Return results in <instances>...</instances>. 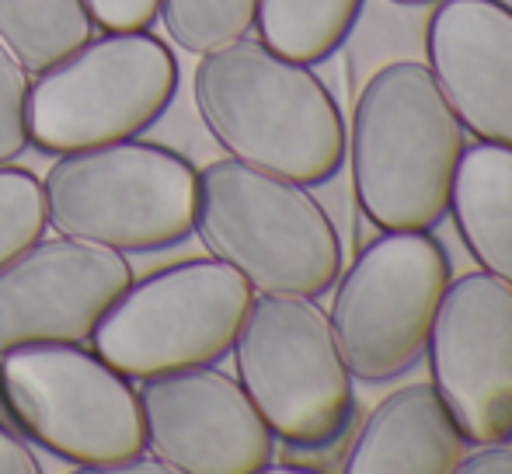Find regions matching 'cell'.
Segmentation results:
<instances>
[{
    "label": "cell",
    "instance_id": "obj_1",
    "mask_svg": "<svg viewBox=\"0 0 512 474\" xmlns=\"http://www.w3.org/2000/svg\"><path fill=\"white\" fill-rule=\"evenodd\" d=\"M192 95L209 136L234 161L300 185H324L342 171L349 129L307 63L244 35L199 56Z\"/></svg>",
    "mask_w": 512,
    "mask_h": 474
},
{
    "label": "cell",
    "instance_id": "obj_2",
    "mask_svg": "<svg viewBox=\"0 0 512 474\" xmlns=\"http://www.w3.org/2000/svg\"><path fill=\"white\" fill-rule=\"evenodd\" d=\"M230 353L241 387L283 443V468L342 471L359 429L356 377L317 297L258 293Z\"/></svg>",
    "mask_w": 512,
    "mask_h": 474
},
{
    "label": "cell",
    "instance_id": "obj_3",
    "mask_svg": "<svg viewBox=\"0 0 512 474\" xmlns=\"http://www.w3.org/2000/svg\"><path fill=\"white\" fill-rule=\"evenodd\" d=\"M464 126L432 70L394 60L366 81L352 112V185L377 231H432L450 213Z\"/></svg>",
    "mask_w": 512,
    "mask_h": 474
},
{
    "label": "cell",
    "instance_id": "obj_4",
    "mask_svg": "<svg viewBox=\"0 0 512 474\" xmlns=\"http://www.w3.org/2000/svg\"><path fill=\"white\" fill-rule=\"evenodd\" d=\"M196 234L209 255L269 297H321L345 262L335 220L310 185L234 157L199 171Z\"/></svg>",
    "mask_w": 512,
    "mask_h": 474
},
{
    "label": "cell",
    "instance_id": "obj_5",
    "mask_svg": "<svg viewBox=\"0 0 512 474\" xmlns=\"http://www.w3.org/2000/svg\"><path fill=\"white\" fill-rule=\"evenodd\" d=\"M42 196L56 234L143 255L196 234L199 171L178 150L133 136L60 154Z\"/></svg>",
    "mask_w": 512,
    "mask_h": 474
},
{
    "label": "cell",
    "instance_id": "obj_6",
    "mask_svg": "<svg viewBox=\"0 0 512 474\" xmlns=\"http://www.w3.org/2000/svg\"><path fill=\"white\" fill-rule=\"evenodd\" d=\"M0 401L60 461L119 471L147 454L140 391L84 342H28L0 353Z\"/></svg>",
    "mask_w": 512,
    "mask_h": 474
},
{
    "label": "cell",
    "instance_id": "obj_7",
    "mask_svg": "<svg viewBox=\"0 0 512 474\" xmlns=\"http://www.w3.org/2000/svg\"><path fill=\"white\" fill-rule=\"evenodd\" d=\"M178 91V60L150 28L105 32L42 70L28 88V143L74 154L143 136Z\"/></svg>",
    "mask_w": 512,
    "mask_h": 474
},
{
    "label": "cell",
    "instance_id": "obj_8",
    "mask_svg": "<svg viewBox=\"0 0 512 474\" xmlns=\"http://www.w3.org/2000/svg\"><path fill=\"white\" fill-rule=\"evenodd\" d=\"M255 290L220 258L133 279L91 332V349L129 380L220 363L234 349Z\"/></svg>",
    "mask_w": 512,
    "mask_h": 474
},
{
    "label": "cell",
    "instance_id": "obj_9",
    "mask_svg": "<svg viewBox=\"0 0 512 474\" xmlns=\"http://www.w3.org/2000/svg\"><path fill=\"white\" fill-rule=\"evenodd\" d=\"M450 286V255L429 231H380L335 279L331 328L349 373L384 384L425 356Z\"/></svg>",
    "mask_w": 512,
    "mask_h": 474
},
{
    "label": "cell",
    "instance_id": "obj_10",
    "mask_svg": "<svg viewBox=\"0 0 512 474\" xmlns=\"http://www.w3.org/2000/svg\"><path fill=\"white\" fill-rule=\"evenodd\" d=\"M432 387L467 443L512 440V286L492 272L450 279L429 332Z\"/></svg>",
    "mask_w": 512,
    "mask_h": 474
},
{
    "label": "cell",
    "instance_id": "obj_11",
    "mask_svg": "<svg viewBox=\"0 0 512 474\" xmlns=\"http://www.w3.org/2000/svg\"><path fill=\"white\" fill-rule=\"evenodd\" d=\"M147 454L178 474H258L276 436L241 380L209 366L147 377L140 387Z\"/></svg>",
    "mask_w": 512,
    "mask_h": 474
},
{
    "label": "cell",
    "instance_id": "obj_12",
    "mask_svg": "<svg viewBox=\"0 0 512 474\" xmlns=\"http://www.w3.org/2000/svg\"><path fill=\"white\" fill-rule=\"evenodd\" d=\"M133 283L122 251L77 237L35 241L0 265V353L28 342H88Z\"/></svg>",
    "mask_w": 512,
    "mask_h": 474
},
{
    "label": "cell",
    "instance_id": "obj_13",
    "mask_svg": "<svg viewBox=\"0 0 512 474\" xmlns=\"http://www.w3.org/2000/svg\"><path fill=\"white\" fill-rule=\"evenodd\" d=\"M425 53L464 133L512 147V4L436 0Z\"/></svg>",
    "mask_w": 512,
    "mask_h": 474
},
{
    "label": "cell",
    "instance_id": "obj_14",
    "mask_svg": "<svg viewBox=\"0 0 512 474\" xmlns=\"http://www.w3.org/2000/svg\"><path fill=\"white\" fill-rule=\"evenodd\" d=\"M467 440L429 384H405L387 394L356 429L345 474H457Z\"/></svg>",
    "mask_w": 512,
    "mask_h": 474
},
{
    "label": "cell",
    "instance_id": "obj_15",
    "mask_svg": "<svg viewBox=\"0 0 512 474\" xmlns=\"http://www.w3.org/2000/svg\"><path fill=\"white\" fill-rule=\"evenodd\" d=\"M450 213L474 262L512 286V147H464Z\"/></svg>",
    "mask_w": 512,
    "mask_h": 474
},
{
    "label": "cell",
    "instance_id": "obj_16",
    "mask_svg": "<svg viewBox=\"0 0 512 474\" xmlns=\"http://www.w3.org/2000/svg\"><path fill=\"white\" fill-rule=\"evenodd\" d=\"M363 0H258V42L297 63L328 60L352 35Z\"/></svg>",
    "mask_w": 512,
    "mask_h": 474
},
{
    "label": "cell",
    "instance_id": "obj_17",
    "mask_svg": "<svg viewBox=\"0 0 512 474\" xmlns=\"http://www.w3.org/2000/svg\"><path fill=\"white\" fill-rule=\"evenodd\" d=\"M0 39L25 70L42 74L95 39V21L84 0H0Z\"/></svg>",
    "mask_w": 512,
    "mask_h": 474
},
{
    "label": "cell",
    "instance_id": "obj_18",
    "mask_svg": "<svg viewBox=\"0 0 512 474\" xmlns=\"http://www.w3.org/2000/svg\"><path fill=\"white\" fill-rule=\"evenodd\" d=\"M258 0H161V14L171 42L185 53L203 56L244 39L255 28Z\"/></svg>",
    "mask_w": 512,
    "mask_h": 474
},
{
    "label": "cell",
    "instance_id": "obj_19",
    "mask_svg": "<svg viewBox=\"0 0 512 474\" xmlns=\"http://www.w3.org/2000/svg\"><path fill=\"white\" fill-rule=\"evenodd\" d=\"M46 227L42 178H35L28 168L0 164V265L32 248L46 234Z\"/></svg>",
    "mask_w": 512,
    "mask_h": 474
},
{
    "label": "cell",
    "instance_id": "obj_20",
    "mask_svg": "<svg viewBox=\"0 0 512 474\" xmlns=\"http://www.w3.org/2000/svg\"><path fill=\"white\" fill-rule=\"evenodd\" d=\"M28 70L0 39V164L25 154L28 143Z\"/></svg>",
    "mask_w": 512,
    "mask_h": 474
},
{
    "label": "cell",
    "instance_id": "obj_21",
    "mask_svg": "<svg viewBox=\"0 0 512 474\" xmlns=\"http://www.w3.org/2000/svg\"><path fill=\"white\" fill-rule=\"evenodd\" d=\"M102 32H143L161 14V0H84Z\"/></svg>",
    "mask_w": 512,
    "mask_h": 474
},
{
    "label": "cell",
    "instance_id": "obj_22",
    "mask_svg": "<svg viewBox=\"0 0 512 474\" xmlns=\"http://www.w3.org/2000/svg\"><path fill=\"white\" fill-rule=\"evenodd\" d=\"M39 457L11 426L0 422V474H39Z\"/></svg>",
    "mask_w": 512,
    "mask_h": 474
},
{
    "label": "cell",
    "instance_id": "obj_23",
    "mask_svg": "<svg viewBox=\"0 0 512 474\" xmlns=\"http://www.w3.org/2000/svg\"><path fill=\"white\" fill-rule=\"evenodd\" d=\"M457 474H512V440L481 443L478 454H467Z\"/></svg>",
    "mask_w": 512,
    "mask_h": 474
},
{
    "label": "cell",
    "instance_id": "obj_24",
    "mask_svg": "<svg viewBox=\"0 0 512 474\" xmlns=\"http://www.w3.org/2000/svg\"><path fill=\"white\" fill-rule=\"evenodd\" d=\"M391 4H401V7H425V4H436V0H391Z\"/></svg>",
    "mask_w": 512,
    "mask_h": 474
}]
</instances>
